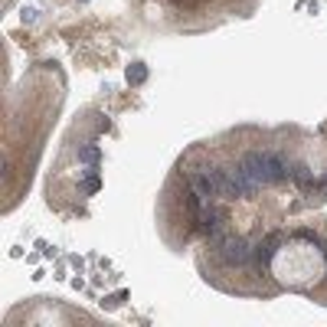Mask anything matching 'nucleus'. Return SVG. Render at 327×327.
<instances>
[{"label": "nucleus", "instance_id": "obj_2", "mask_svg": "<svg viewBox=\"0 0 327 327\" xmlns=\"http://www.w3.org/2000/svg\"><path fill=\"white\" fill-rule=\"evenodd\" d=\"M177 4H193V0H177Z\"/></svg>", "mask_w": 327, "mask_h": 327}, {"label": "nucleus", "instance_id": "obj_1", "mask_svg": "<svg viewBox=\"0 0 327 327\" xmlns=\"http://www.w3.org/2000/svg\"><path fill=\"white\" fill-rule=\"evenodd\" d=\"M327 272L324 252L308 242H288L272 255V275L288 288H308Z\"/></svg>", "mask_w": 327, "mask_h": 327}]
</instances>
